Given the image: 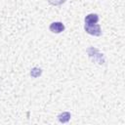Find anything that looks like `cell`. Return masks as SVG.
I'll return each instance as SVG.
<instances>
[{
	"mask_svg": "<svg viewBox=\"0 0 125 125\" xmlns=\"http://www.w3.org/2000/svg\"><path fill=\"white\" fill-rule=\"evenodd\" d=\"M84 29L87 33L94 35V36H100L102 34V30H101V26L98 23H94V24H87L85 23L84 25Z\"/></svg>",
	"mask_w": 125,
	"mask_h": 125,
	"instance_id": "obj_1",
	"label": "cell"
},
{
	"mask_svg": "<svg viewBox=\"0 0 125 125\" xmlns=\"http://www.w3.org/2000/svg\"><path fill=\"white\" fill-rule=\"evenodd\" d=\"M41 73H42V70H41V68H38V67H34L30 71V75L32 77H38Z\"/></svg>",
	"mask_w": 125,
	"mask_h": 125,
	"instance_id": "obj_5",
	"label": "cell"
},
{
	"mask_svg": "<svg viewBox=\"0 0 125 125\" xmlns=\"http://www.w3.org/2000/svg\"><path fill=\"white\" fill-rule=\"evenodd\" d=\"M70 116H71L70 113L67 112V111H65V112H62V113L59 114V115H58V119H59L60 122H62V123H65V122H68V121H69Z\"/></svg>",
	"mask_w": 125,
	"mask_h": 125,
	"instance_id": "obj_4",
	"label": "cell"
},
{
	"mask_svg": "<svg viewBox=\"0 0 125 125\" xmlns=\"http://www.w3.org/2000/svg\"><path fill=\"white\" fill-rule=\"evenodd\" d=\"M49 28L53 33H61L64 30V24L61 21H54L50 24Z\"/></svg>",
	"mask_w": 125,
	"mask_h": 125,
	"instance_id": "obj_2",
	"label": "cell"
},
{
	"mask_svg": "<svg viewBox=\"0 0 125 125\" xmlns=\"http://www.w3.org/2000/svg\"><path fill=\"white\" fill-rule=\"evenodd\" d=\"M99 21V16L97 14H89L85 18V23L87 24H94Z\"/></svg>",
	"mask_w": 125,
	"mask_h": 125,
	"instance_id": "obj_3",
	"label": "cell"
}]
</instances>
